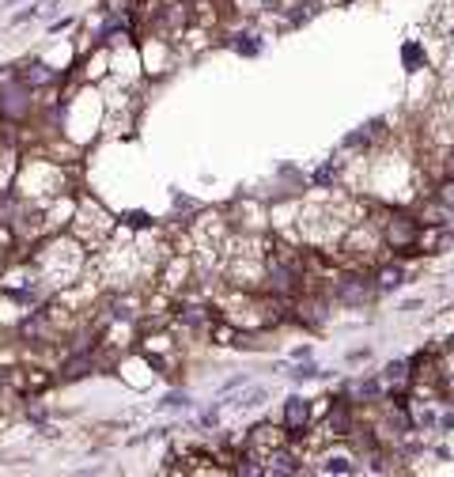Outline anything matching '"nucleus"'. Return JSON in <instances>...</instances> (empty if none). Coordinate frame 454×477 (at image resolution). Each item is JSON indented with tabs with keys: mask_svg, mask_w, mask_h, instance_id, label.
I'll return each mask as SVG.
<instances>
[{
	"mask_svg": "<svg viewBox=\"0 0 454 477\" xmlns=\"http://www.w3.org/2000/svg\"><path fill=\"white\" fill-rule=\"evenodd\" d=\"M276 447H280V432H276L273 425H258L250 432V451H265V454H269Z\"/></svg>",
	"mask_w": 454,
	"mask_h": 477,
	"instance_id": "obj_6",
	"label": "nucleus"
},
{
	"mask_svg": "<svg viewBox=\"0 0 454 477\" xmlns=\"http://www.w3.org/2000/svg\"><path fill=\"white\" fill-rule=\"evenodd\" d=\"M386 239H390L394 250H402V247H413L420 235H416V224H413L409 216H394L390 228H386Z\"/></svg>",
	"mask_w": 454,
	"mask_h": 477,
	"instance_id": "obj_3",
	"label": "nucleus"
},
{
	"mask_svg": "<svg viewBox=\"0 0 454 477\" xmlns=\"http://www.w3.org/2000/svg\"><path fill=\"white\" fill-rule=\"evenodd\" d=\"M27 87H42V84H53V69L50 64H42V61H35V64H27L23 69V76H19Z\"/></svg>",
	"mask_w": 454,
	"mask_h": 477,
	"instance_id": "obj_9",
	"label": "nucleus"
},
{
	"mask_svg": "<svg viewBox=\"0 0 454 477\" xmlns=\"http://www.w3.org/2000/svg\"><path fill=\"white\" fill-rule=\"evenodd\" d=\"M265 473H299V466H295V454L292 451H269V466H265Z\"/></svg>",
	"mask_w": 454,
	"mask_h": 477,
	"instance_id": "obj_8",
	"label": "nucleus"
},
{
	"mask_svg": "<svg viewBox=\"0 0 454 477\" xmlns=\"http://www.w3.org/2000/svg\"><path fill=\"white\" fill-rule=\"evenodd\" d=\"M87 371H91V357H87V352L64 364V379H80V375H87Z\"/></svg>",
	"mask_w": 454,
	"mask_h": 477,
	"instance_id": "obj_12",
	"label": "nucleus"
},
{
	"mask_svg": "<svg viewBox=\"0 0 454 477\" xmlns=\"http://www.w3.org/2000/svg\"><path fill=\"white\" fill-rule=\"evenodd\" d=\"M329 432H334V436H352V409H348V402H334V409H329Z\"/></svg>",
	"mask_w": 454,
	"mask_h": 477,
	"instance_id": "obj_7",
	"label": "nucleus"
},
{
	"mask_svg": "<svg viewBox=\"0 0 454 477\" xmlns=\"http://www.w3.org/2000/svg\"><path fill=\"white\" fill-rule=\"evenodd\" d=\"M30 114V87L19 80V84H8V87H0V118L4 121H23Z\"/></svg>",
	"mask_w": 454,
	"mask_h": 477,
	"instance_id": "obj_1",
	"label": "nucleus"
},
{
	"mask_svg": "<svg viewBox=\"0 0 454 477\" xmlns=\"http://www.w3.org/2000/svg\"><path fill=\"white\" fill-rule=\"evenodd\" d=\"M439 201H443V205H447V208H454V179L439 186Z\"/></svg>",
	"mask_w": 454,
	"mask_h": 477,
	"instance_id": "obj_14",
	"label": "nucleus"
},
{
	"mask_svg": "<svg viewBox=\"0 0 454 477\" xmlns=\"http://www.w3.org/2000/svg\"><path fill=\"white\" fill-rule=\"evenodd\" d=\"M269 276H273V288L276 292H292V288L299 284V269L288 262H273L269 265Z\"/></svg>",
	"mask_w": 454,
	"mask_h": 477,
	"instance_id": "obj_5",
	"label": "nucleus"
},
{
	"mask_svg": "<svg viewBox=\"0 0 454 477\" xmlns=\"http://www.w3.org/2000/svg\"><path fill=\"white\" fill-rule=\"evenodd\" d=\"M334 174H337L334 167H322V171H318V174H314V182H322V186H326L329 179H334Z\"/></svg>",
	"mask_w": 454,
	"mask_h": 477,
	"instance_id": "obj_15",
	"label": "nucleus"
},
{
	"mask_svg": "<svg viewBox=\"0 0 454 477\" xmlns=\"http://www.w3.org/2000/svg\"><path fill=\"white\" fill-rule=\"evenodd\" d=\"M307 417H311V405H307L303 398H288L284 402V425L292 428V436H299V432L307 428Z\"/></svg>",
	"mask_w": 454,
	"mask_h": 477,
	"instance_id": "obj_4",
	"label": "nucleus"
},
{
	"mask_svg": "<svg viewBox=\"0 0 454 477\" xmlns=\"http://www.w3.org/2000/svg\"><path fill=\"white\" fill-rule=\"evenodd\" d=\"M382 383H386V386H394V391H402V386L409 383V364H405V360H394V364H386V371H382Z\"/></svg>",
	"mask_w": 454,
	"mask_h": 477,
	"instance_id": "obj_10",
	"label": "nucleus"
},
{
	"mask_svg": "<svg viewBox=\"0 0 454 477\" xmlns=\"http://www.w3.org/2000/svg\"><path fill=\"white\" fill-rule=\"evenodd\" d=\"M337 296H341V303H348V307H363L375 296V284L368 276H345V281L337 284Z\"/></svg>",
	"mask_w": 454,
	"mask_h": 477,
	"instance_id": "obj_2",
	"label": "nucleus"
},
{
	"mask_svg": "<svg viewBox=\"0 0 454 477\" xmlns=\"http://www.w3.org/2000/svg\"><path fill=\"white\" fill-rule=\"evenodd\" d=\"M402 265H386V269L379 273V288H397V284H402Z\"/></svg>",
	"mask_w": 454,
	"mask_h": 477,
	"instance_id": "obj_13",
	"label": "nucleus"
},
{
	"mask_svg": "<svg viewBox=\"0 0 454 477\" xmlns=\"http://www.w3.org/2000/svg\"><path fill=\"white\" fill-rule=\"evenodd\" d=\"M447 349H450V352H454V334H450V337H447Z\"/></svg>",
	"mask_w": 454,
	"mask_h": 477,
	"instance_id": "obj_16",
	"label": "nucleus"
},
{
	"mask_svg": "<svg viewBox=\"0 0 454 477\" xmlns=\"http://www.w3.org/2000/svg\"><path fill=\"white\" fill-rule=\"evenodd\" d=\"M450 171H454V159H450Z\"/></svg>",
	"mask_w": 454,
	"mask_h": 477,
	"instance_id": "obj_17",
	"label": "nucleus"
},
{
	"mask_svg": "<svg viewBox=\"0 0 454 477\" xmlns=\"http://www.w3.org/2000/svg\"><path fill=\"white\" fill-rule=\"evenodd\" d=\"M356 466H352L348 454H329V459L322 462V473H352Z\"/></svg>",
	"mask_w": 454,
	"mask_h": 477,
	"instance_id": "obj_11",
	"label": "nucleus"
}]
</instances>
